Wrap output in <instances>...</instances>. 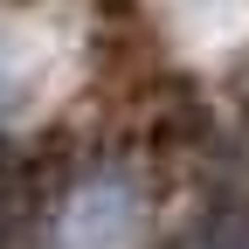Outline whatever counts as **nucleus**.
Listing matches in <instances>:
<instances>
[{
  "label": "nucleus",
  "instance_id": "f257e3e1",
  "mask_svg": "<svg viewBox=\"0 0 249 249\" xmlns=\"http://www.w3.org/2000/svg\"><path fill=\"white\" fill-rule=\"evenodd\" d=\"M118 214H124V194H111V187L83 194V201H76V242H83V249H104V235L118 229Z\"/></svg>",
  "mask_w": 249,
  "mask_h": 249
},
{
  "label": "nucleus",
  "instance_id": "f03ea898",
  "mask_svg": "<svg viewBox=\"0 0 249 249\" xmlns=\"http://www.w3.org/2000/svg\"><path fill=\"white\" fill-rule=\"evenodd\" d=\"M7 235H14V214H7V201H0V249H7Z\"/></svg>",
  "mask_w": 249,
  "mask_h": 249
}]
</instances>
